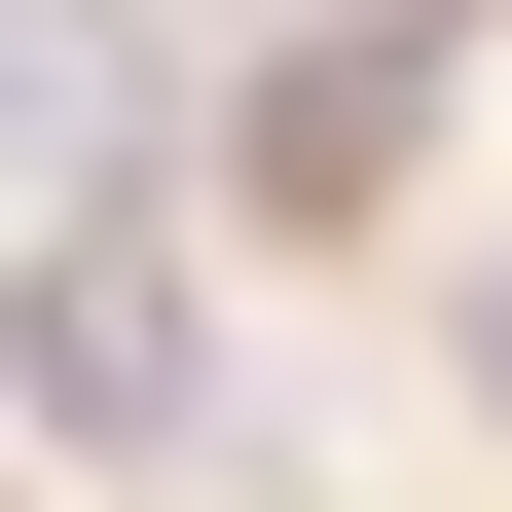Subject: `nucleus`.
Returning <instances> with one entry per match:
<instances>
[{
  "mask_svg": "<svg viewBox=\"0 0 512 512\" xmlns=\"http://www.w3.org/2000/svg\"><path fill=\"white\" fill-rule=\"evenodd\" d=\"M256 183L366 220V183H403V37H293V74H256Z\"/></svg>",
  "mask_w": 512,
  "mask_h": 512,
  "instance_id": "nucleus-2",
  "label": "nucleus"
},
{
  "mask_svg": "<svg viewBox=\"0 0 512 512\" xmlns=\"http://www.w3.org/2000/svg\"><path fill=\"white\" fill-rule=\"evenodd\" d=\"M37 439H74V476H147V439H183V256H147V183L37 220Z\"/></svg>",
  "mask_w": 512,
  "mask_h": 512,
  "instance_id": "nucleus-1",
  "label": "nucleus"
},
{
  "mask_svg": "<svg viewBox=\"0 0 512 512\" xmlns=\"http://www.w3.org/2000/svg\"><path fill=\"white\" fill-rule=\"evenodd\" d=\"M439 366H476V403H512V256H476V293H439Z\"/></svg>",
  "mask_w": 512,
  "mask_h": 512,
  "instance_id": "nucleus-4",
  "label": "nucleus"
},
{
  "mask_svg": "<svg viewBox=\"0 0 512 512\" xmlns=\"http://www.w3.org/2000/svg\"><path fill=\"white\" fill-rule=\"evenodd\" d=\"M0 74H37V183H147V0H37Z\"/></svg>",
  "mask_w": 512,
  "mask_h": 512,
  "instance_id": "nucleus-3",
  "label": "nucleus"
}]
</instances>
